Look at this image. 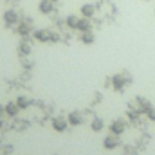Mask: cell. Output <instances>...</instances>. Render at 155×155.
I'll list each match as a JSON object with an SVG mask.
<instances>
[{
  "label": "cell",
  "mask_w": 155,
  "mask_h": 155,
  "mask_svg": "<svg viewBox=\"0 0 155 155\" xmlns=\"http://www.w3.org/2000/svg\"><path fill=\"white\" fill-rule=\"evenodd\" d=\"M35 38L38 41H49L51 40V33L47 29H38V31H35Z\"/></svg>",
  "instance_id": "cell-8"
},
{
  "label": "cell",
  "mask_w": 155,
  "mask_h": 155,
  "mask_svg": "<svg viewBox=\"0 0 155 155\" xmlns=\"http://www.w3.org/2000/svg\"><path fill=\"white\" fill-rule=\"evenodd\" d=\"M20 52L22 54H29L31 52V45L29 43H20Z\"/></svg>",
  "instance_id": "cell-17"
},
{
  "label": "cell",
  "mask_w": 155,
  "mask_h": 155,
  "mask_svg": "<svg viewBox=\"0 0 155 155\" xmlns=\"http://www.w3.org/2000/svg\"><path fill=\"white\" fill-rule=\"evenodd\" d=\"M69 123H71V124H81V123H83V117H81L79 112H72V114L69 116Z\"/></svg>",
  "instance_id": "cell-12"
},
{
  "label": "cell",
  "mask_w": 155,
  "mask_h": 155,
  "mask_svg": "<svg viewBox=\"0 0 155 155\" xmlns=\"http://www.w3.org/2000/svg\"><path fill=\"white\" fill-rule=\"evenodd\" d=\"M92 130H94V132L103 130V121H101V119H94V121H92Z\"/></svg>",
  "instance_id": "cell-16"
},
{
  "label": "cell",
  "mask_w": 155,
  "mask_h": 155,
  "mask_svg": "<svg viewBox=\"0 0 155 155\" xmlns=\"http://www.w3.org/2000/svg\"><path fill=\"white\" fill-rule=\"evenodd\" d=\"M54 128H56L58 132H63V130L67 128V121H65L63 117H56V119H54Z\"/></svg>",
  "instance_id": "cell-11"
},
{
  "label": "cell",
  "mask_w": 155,
  "mask_h": 155,
  "mask_svg": "<svg viewBox=\"0 0 155 155\" xmlns=\"http://www.w3.org/2000/svg\"><path fill=\"white\" fill-rule=\"evenodd\" d=\"M81 41H83L85 45H92V43L96 41L94 33H92V31H87V33H83V35H81Z\"/></svg>",
  "instance_id": "cell-9"
},
{
  "label": "cell",
  "mask_w": 155,
  "mask_h": 155,
  "mask_svg": "<svg viewBox=\"0 0 155 155\" xmlns=\"http://www.w3.org/2000/svg\"><path fill=\"white\" fill-rule=\"evenodd\" d=\"M148 117H150L152 121H155V108H153V107H152V108L148 110Z\"/></svg>",
  "instance_id": "cell-18"
},
{
  "label": "cell",
  "mask_w": 155,
  "mask_h": 155,
  "mask_svg": "<svg viewBox=\"0 0 155 155\" xmlns=\"http://www.w3.org/2000/svg\"><path fill=\"white\" fill-rule=\"evenodd\" d=\"M78 31L81 33H87V31H92V24H90V18H85V16H79V22L76 25Z\"/></svg>",
  "instance_id": "cell-4"
},
{
  "label": "cell",
  "mask_w": 155,
  "mask_h": 155,
  "mask_svg": "<svg viewBox=\"0 0 155 155\" xmlns=\"http://www.w3.org/2000/svg\"><path fill=\"white\" fill-rule=\"evenodd\" d=\"M103 146L107 148V150H114L117 146V139L114 137V135H110V137H107L105 141H103Z\"/></svg>",
  "instance_id": "cell-10"
},
{
  "label": "cell",
  "mask_w": 155,
  "mask_h": 155,
  "mask_svg": "<svg viewBox=\"0 0 155 155\" xmlns=\"http://www.w3.org/2000/svg\"><path fill=\"white\" fill-rule=\"evenodd\" d=\"M110 132H112L114 135H121V134L124 132V123H123L121 119H116V121L110 124Z\"/></svg>",
  "instance_id": "cell-6"
},
{
  "label": "cell",
  "mask_w": 155,
  "mask_h": 155,
  "mask_svg": "<svg viewBox=\"0 0 155 155\" xmlns=\"http://www.w3.org/2000/svg\"><path fill=\"white\" fill-rule=\"evenodd\" d=\"M38 9L43 15H49V13H52V9H54V2H51V0H40Z\"/></svg>",
  "instance_id": "cell-5"
},
{
  "label": "cell",
  "mask_w": 155,
  "mask_h": 155,
  "mask_svg": "<svg viewBox=\"0 0 155 155\" xmlns=\"http://www.w3.org/2000/svg\"><path fill=\"white\" fill-rule=\"evenodd\" d=\"M79 13H81V16H85V18H92V16H94V13H96V5L87 2V4H83V5H81Z\"/></svg>",
  "instance_id": "cell-2"
},
{
  "label": "cell",
  "mask_w": 155,
  "mask_h": 155,
  "mask_svg": "<svg viewBox=\"0 0 155 155\" xmlns=\"http://www.w3.org/2000/svg\"><path fill=\"white\" fill-rule=\"evenodd\" d=\"M130 81V76H126V74H116V76L112 78V85H114V88L116 90H123L124 88V85Z\"/></svg>",
  "instance_id": "cell-1"
},
{
  "label": "cell",
  "mask_w": 155,
  "mask_h": 155,
  "mask_svg": "<svg viewBox=\"0 0 155 155\" xmlns=\"http://www.w3.org/2000/svg\"><path fill=\"white\" fill-rule=\"evenodd\" d=\"M51 2H60V0H51Z\"/></svg>",
  "instance_id": "cell-19"
},
{
  "label": "cell",
  "mask_w": 155,
  "mask_h": 155,
  "mask_svg": "<svg viewBox=\"0 0 155 155\" xmlns=\"http://www.w3.org/2000/svg\"><path fill=\"white\" fill-rule=\"evenodd\" d=\"M18 108H20V107H18V105H16V103H9V105H7V108H5V110H7V114H11V116H15V114H16V112H18Z\"/></svg>",
  "instance_id": "cell-15"
},
{
  "label": "cell",
  "mask_w": 155,
  "mask_h": 155,
  "mask_svg": "<svg viewBox=\"0 0 155 155\" xmlns=\"http://www.w3.org/2000/svg\"><path fill=\"white\" fill-rule=\"evenodd\" d=\"M0 124H2V123H0Z\"/></svg>",
  "instance_id": "cell-20"
},
{
  "label": "cell",
  "mask_w": 155,
  "mask_h": 155,
  "mask_svg": "<svg viewBox=\"0 0 155 155\" xmlns=\"http://www.w3.org/2000/svg\"><path fill=\"white\" fill-rule=\"evenodd\" d=\"M78 22H79V16H76V15H69L67 20H65V24H67L69 27H74V29H76Z\"/></svg>",
  "instance_id": "cell-13"
},
{
  "label": "cell",
  "mask_w": 155,
  "mask_h": 155,
  "mask_svg": "<svg viewBox=\"0 0 155 155\" xmlns=\"http://www.w3.org/2000/svg\"><path fill=\"white\" fill-rule=\"evenodd\" d=\"M18 13L16 11H13V9H9V11H5L4 13V22L7 24V25H13V24H18Z\"/></svg>",
  "instance_id": "cell-3"
},
{
  "label": "cell",
  "mask_w": 155,
  "mask_h": 155,
  "mask_svg": "<svg viewBox=\"0 0 155 155\" xmlns=\"http://www.w3.org/2000/svg\"><path fill=\"white\" fill-rule=\"evenodd\" d=\"M31 24L33 22H29V20H25V22H22L20 25H18V35L20 36H27L31 31H33V27H31Z\"/></svg>",
  "instance_id": "cell-7"
},
{
  "label": "cell",
  "mask_w": 155,
  "mask_h": 155,
  "mask_svg": "<svg viewBox=\"0 0 155 155\" xmlns=\"http://www.w3.org/2000/svg\"><path fill=\"white\" fill-rule=\"evenodd\" d=\"M16 105H18L20 108H27V107H29V99L22 96V97H18V99H16Z\"/></svg>",
  "instance_id": "cell-14"
}]
</instances>
